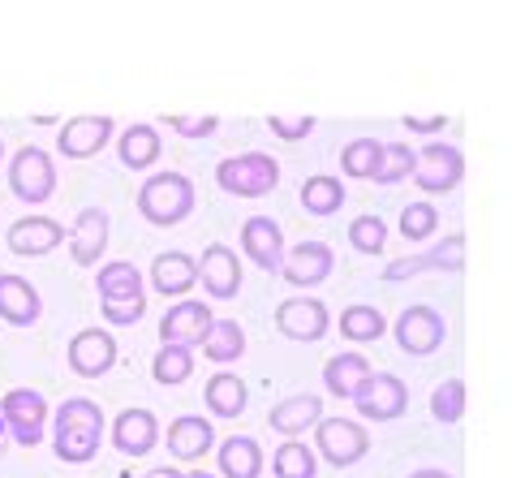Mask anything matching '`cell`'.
I'll return each instance as SVG.
<instances>
[{"label": "cell", "instance_id": "obj_1", "mask_svg": "<svg viewBox=\"0 0 512 478\" xmlns=\"http://www.w3.org/2000/svg\"><path fill=\"white\" fill-rule=\"evenodd\" d=\"M104 431H108L104 410L87 397H69L56 405V414H52V448L69 466L91 461L99 453V444H104Z\"/></svg>", "mask_w": 512, "mask_h": 478}, {"label": "cell", "instance_id": "obj_2", "mask_svg": "<svg viewBox=\"0 0 512 478\" xmlns=\"http://www.w3.org/2000/svg\"><path fill=\"white\" fill-rule=\"evenodd\" d=\"M194 212V181L186 173H155L138 190V216L155 229H173Z\"/></svg>", "mask_w": 512, "mask_h": 478}, {"label": "cell", "instance_id": "obj_3", "mask_svg": "<svg viewBox=\"0 0 512 478\" xmlns=\"http://www.w3.org/2000/svg\"><path fill=\"white\" fill-rule=\"evenodd\" d=\"M216 186L233 199H263L280 186V160L267 151H246L216 164Z\"/></svg>", "mask_w": 512, "mask_h": 478}, {"label": "cell", "instance_id": "obj_4", "mask_svg": "<svg viewBox=\"0 0 512 478\" xmlns=\"http://www.w3.org/2000/svg\"><path fill=\"white\" fill-rule=\"evenodd\" d=\"M9 190H13V199H22L31 207L48 203L56 194V164L48 160V151L22 147L18 156L9 160Z\"/></svg>", "mask_w": 512, "mask_h": 478}, {"label": "cell", "instance_id": "obj_5", "mask_svg": "<svg viewBox=\"0 0 512 478\" xmlns=\"http://www.w3.org/2000/svg\"><path fill=\"white\" fill-rule=\"evenodd\" d=\"M0 418L22 448H35L48 435V401L35 388H9L0 401Z\"/></svg>", "mask_w": 512, "mask_h": 478}, {"label": "cell", "instance_id": "obj_6", "mask_svg": "<svg viewBox=\"0 0 512 478\" xmlns=\"http://www.w3.org/2000/svg\"><path fill=\"white\" fill-rule=\"evenodd\" d=\"M315 448L327 466L345 470L353 461L366 457V448H371V435L362 431V423H353V418H323L315 427Z\"/></svg>", "mask_w": 512, "mask_h": 478}, {"label": "cell", "instance_id": "obj_7", "mask_svg": "<svg viewBox=\"0 0 512 478\" xmlns=\"http://www.w3.org/2000/svg\"><path fill=\"white\" fill-rule=\"evenodd\" d=\"M405 405H409V388H405V379H396L392 371H375L358 388V397H353V410H358L366 423H392V418L405 414Z\"/></svg>", "mask_w": 512, "mask_h": 478}, {"label": "cell", "instance_id": "obj_8", "mask_svg": "<svg viewBox=\"0 0 512 478\" xmlns=\"http://www.w3.org/2000/svg\"><path fill=\"white\" fill-rule=\"evenodd\" d=\"M465 267V233H448L444 242H435L426 255H405V259H392L383 267V280L396 285V280H414L422 272H461Z\"/></svg>", "mask_w": 512, "mask_h": 478}, {"label": "cell", "instance_id": "obj_9", "mask_svg": "<svg viewBox=\"0 0 512 478\" xmlns=\"http://www.w3.org/2000/svg\"><path fill=\"white\" fill-rule=\"evenodd\" d=\"M211 328H216V315H211L207 302L186 298L177 306H168L164 319H160V345H181V349H194V345H207Z\"/></svg>", "mask_w": 512, "mask_h": 478}, {"label": "cell", "instance_id": "obj_10", "mask_svg": "<svg viewBox=\"0 0 512 478\" xmlns=\"http://www.w3.org/2000/svg\"><path fill=\"white\" fill-rule=\"evenodd\" d=\"M465 177V156L452 143H431L418 151V168L414 181L422 194H452Z\"/></svg>", "mask_w": 512, "mask_h": 478}, {"label": "cell", "instance_id": "obj_11", "mask_svg": "<svg viewBox=\"0 0 512 478\" xmlns=\"http://www.w3.org/2000/svg\"><path fill=\"white\" fill-rule=\"evenodd\" d=\"M392 332H396V345H401L409 358H426V354H435V349L444 345L448 323H444V315H439L435 306H409V311H401V319H396Z\"/></svg>", "mask_w": 512, "mask_h": 478}, {"label": "cell", "instance_id": "obj_12", "mask_svg": "<svg viewBox=\"0 0 512 478\" xmlns=\"http://www.w3.org/2000/svg\"><path fill=\"white\" fill-rule=\"evenodd\" d=\"M241 250H246L250 263H259L263 272H284V255H289V246H284V229L272 220V216H250L241 224Z\"/></svg>", "mask_w": 512, "mask_h": 478}, {"label": "cell", "instance_id": "obj_13", "mask_svg": "<svg viewBox=\"0 0 512 478\" xmlns=\"http://www.w3.org/2000/svg\"><path fill=\"white\" fill-rule=\"evenodd\" d=\"M117 367V341L112 332H99V328H87L69 341V371L82 375V379H99Z\"/></svg>", "mask_w": 512, "mask_h": 478}, {"label": "cell", "instance_id": "obj_14", "mask_svg": "<svg viewBox=\"0 0 512 478\" xmlns=\"http://www.w3.org/2000/svg\"><path fill=\"white\" fill-rule=\"evenodd\" d=\"M332 263H336V255L327 242H297V246H289V255H284L280 276L289 280L293 289H315L332 276Z\"/></svg>", "mask_w": 512, "mask_h": 478}, {"label": "cell", "instance_id": "obj_15", "mask_svg": "<svg viewBox=\"0 0 512 478\" xmlns=\"http://www.w3.org/2000/svg\"><path fill=\"white\" fill-rule=\"evenodd\" d=\"M276 328L289 341H323L327 328H332V315H327V306L319 298H289L276 311Z\"/></svg>", "mask_w": 512, "mask_h": 478}, {"label": "cell", "instance_id": "obj_16", "mask_svg": "<svg viewBox=\"0 0 512 478\" xmlns=\"http://www.w3.org/2000/svg\"><path fill=\"white\" fill-rule=\"evenodd\" d=\"M112 117H74L61 125V134H56V147H61L65 160H91L99 151L108 147L112 138Z\"/></svg>", "mask_w": 512, "mask_h": 478}, {"label": "cell", "instance_id": "obj_17", "mask_svg": "<svg viewBox=\"0 0 512 478\" xmlns=\"http://www.w3.org/2000/svg\"><path fill=\"white\" fill-rule=\"evenodd\" d=\"M44 315V298L26 276L18 272H0V319L13 328H31Z\"/></svg>", "mask_w": 512, "mask_h": 478}, {"label": "cell", "instance_id": "obj_18", "mask_svg": "<svg viewBox=\"0 0 512 478\" xmlns=\"http://www.w3.org/2000/svg\"><path fill=\"white\" fill-rule=\"evenodd\" d=\"M108 250V212L104 207H82L74 229H69V255L78 267H95Z\"/></svg>", "mask_w": 512, "mask_h": 478}, {"label": "cell", "instance_id": "obj_19", "mask_svg": "<svg viewBox=\"0 0 512 478\" xmlns=\"http://www.w3.org/2000/svg\"><path fill=\"white\" fill-rule=\"evenodd\" d=\"M160 444V423L151 410H121L112 423V448L125 457H147Z\"/></svg>", "mask_w": 512, "mask_h": 478}, {"label": "cell", "instance_id": "obj_20", "mask_svg": "<svg viewBox=\"0 0 512 478\" xmlns=\"http://www.w3.org/2000/svg\"><path fill=\"white\" fill-rule=\"evenodd\" d=\"M151 285L160 298L186 302V293L198 285V263L186 255V250H164V255H155V263H151Z\"/></svg>", "mask_w": 512, "mask_h": 478}, {"label": "cell", "instance_id": "obj_21", "mask_svg": "<svg viewBox=\"0 0 512 478\" xmlns=\"http://www.w3.org/2000/svg\"><path fill=\"white\" fill-rule=\"evenodd\" d=\"M198 280H203V289L211 293L216 302H229L237 298V289H241V263L229 246H207L203 250V267H198Z\"/></svg>", "mask_w": 512, "mask_h": 478}, {"label": "cell", "instance_id": "obj_22", "mask_svg": "<svg viewBox=\"0 0 512 478\" xmlns=\"http://www.w3.org/2000/svg\"><path fill=\"white\" fill-rule=\"evenodd\" d=\"M95 293H99V306H130V302H147L142 293V272L134 263H104L95 276Z\"/></svg>", "mask_w": 512, "mask_h": 478}, {"label": "cell", "instance_id": "obj_23", "mask_svg": "<svg viewBox=\"0 0 512 478\" xmlns=\"http://www.w3.org/2000/svg\"><path fill=\"white\" fill-rule=\"evenodd\" d=\"M168 453H173L177 461H198V457H207L211 453V444H216V431H211L207 418H198V414H181L168 423Z\"/></svg>", "mask_w": 512, "mask_h": 478}, {"label": "cell", "instance_id": "obj_24", "mask_svg": "<svg viewBox=\"0 0 512 478\" xmlns=\"http://www.w3.org/2000/svg\"><path fill=\"white\" fill-rule=\"evenodd\" d=\"M267 423H272L276 435H306L310 427L323 423V401L310 397V392H297V397H284L272 414H267Z\"/></svg>", "mask_w": 512, "mask_h": 478}, {"label": "cell", "instance_id": "obj_25", "mask_svg": "<svg viewBox=\"0 0 512 478\" xmlns=\"http://www.w3.org/2000/svg\"><path fill=\"white\" fill-rule=\"evenodd\" d=\"M65 242V229L48 216H26L9 229V250L13 255H52Z\"/></svg>", "mask_w": 512, "mask_h": 478}, {"label": "cell", "instance_id": "obj_26", "mask_svg": "<svg viewBox=\"0 0 512 478\" xmlns=\"http://www.w3.org/2000/svg\"><path fill=\"white\" fill-rule=\"evenodd\" d=\"M371 362H366L362 354H336L323 362V388L332 392L336 401H353L358 397V388L371 379Z\"/></svg>", "mask_w": 512, "mask_h": 478}, {"label": "cell", "instance_id": "obj_27", "mask_svg": "<svg viewBox=\"0 0 512 478\" xmlns=\"http://www.w3.org/2000/svg\"><path fill=\"white\" fill-rule=\"evenodd\" d=\"M220 474L224 478H259L263 474V448L250 435H229L220 444Z\"/></svg>", "mask_w": 512, "mask_h": 478}, {"label": "cell", "instance_id": "obj_28", "mask_svg": "<svg viewBox=\"0 0 512 478\" xmlns=\"http://www.w3.org/2000/svg\"><path fill=\"white\" fill-rule=\"evenodd\" d=\"M203 401H207V410L216 414V418H241V414H246L250 392H246V384H241L233 371H220V375L207 379Z\"/></svg>", "mask_w": 512, "mask_h": 478}, {"label": "cell", "instance_id": "obj_29", "mask_svg": "<svg viewBox=\"0 0 512 478\" xmlns=\"http://www.w3.org/2000/svg\"><path fill=\"white\" fill-rule=\"evenodd\" d=\"M297 199H302V207L310 216H336L340 207H345V186H340V177L332 173H315L302 181V190H297Z\"/></svg>", "mask_w": 512, "mask_h": 478}, {"label": "cell", "instance_id": "obj_30", "mask_svg": "<svg viewBox=\"0 0 512 478\" xmlns=\"http://www.w3.org/2000/svg\"><path fill=\"white\" fill-rule=\"evenodd\" d=\"M117 156L125 168H134V173L151 168L160 160V134H155V125H130V130L117 138Z\"/></svg>", "mask_w": 512, "mask_h": 478}, {"label": "cell", "instance_id": "obj_31", "mask_svg": "<svg viewBox=\"0 0 512 478\" xmlns=\"http://www.w3.org/2000/svg\"><path fill=\"white\" fill-rule=\"evenodd\" d=\"M379 160H383L379 138H353V143H345V151H340V173L358 177V181H375Z\"/></svg>", "mask_w": 512, "mask_h": 478}, {"label": "cell", "instance_id": "obj_32", "mask_svg": "<svg viewBox=\"0 0 512 478\" xmlns=\"http://www.w3.org/2000/svg\"><path fill=\"white\" fill-rule=\"evenodd\" d=\"M383 332H388V319H383L375 306L358 302V306H349V311H340V336L353 341V345H371Z\"/></svg>", "mask_w": 512, "mask_h": 478}, {"label": "cell", "instance_id": "obj_33", "mask_svg": "<svg viewBox=\"0 0 512 478\" xmlns=\"http://www.w3.org/2000/svg\"><path fill=\"white\" fill-rule=\"evenodd\" d=\"M203 354L211 362H220V367H229V362H237L241 354H246V332H241L237 319H216V328H211Z\"/></svg>", "mask_w": 512, "mask_h": 478}, {"label": "cell", "instance_id": "obj_34", "mask_svg": "<svg viewBox=\"0 0 512 478\" xmlns=\"http://www.w3.org/2000/svg\"><path fill=\"white\" fill-rule=\"evenodd\" d=\"M272 474L276 478H315L319 474L315 448H306L302 440H284L272 457Z\"/></svg>", "mask_w": 512, "mask_h": 478}, {"label": "cell", "instance_id": "obj_35", "mask_svg": "<svg viewBox=\"0 0 512 478\" xmlns=\"http://www.w3.org/2000/svg\"><path fill=\"white\" fill-rule=\"evenodd\" d=\"M151 375H155V384H164V388L186 384V379L194 375V349L160 345V354H155V362H151Z\"/></svg>", "mask_w": 512, "mask_h": 478}, {"label": "cell", "instance_id": "obj_36", "mask_svg": "<svg viewBox=\"0 0 512 478\" xmlns=\"http://www.w3.org/2000/svg\"><path fill=\"white\" fill-rule=\"evenodd\" d=\"M414 168H418V151H409L405 143H383V160H379L375 181L379 186H396V181L414 177Z\"/></svg>", "mask_w": 512, "mask_h": 478}, {"label": "cell", "instance_id": "obj_37", "mask_svg": "<svg viewBox=\"0 0 512 478\" xmlns=\"http://www.w3.org/2000/svg\"><path fill=\"white\" fill-rule=\"evenodd\" d=\"M431 418L435 423H444V427H452V423H461L465 418V384L461 379H444V384L431 392Z\"/></svg>", "mask_w": 512, "mask_h": 478}, {"label": "cell", "instance_id": "obj_38", "mask_svg": "<svg viewBox=\"0 0 512 478\" xmlns=\"http://www.w3.org/2000/svg\"><path fill=\"white\" fill-rule=\"evenodd\" d=\"M435 229H439L435 203H409L401 212V237L405 242H426V237H435Z\"/></svg>", "mask_w": 512, "mask_h": 478}, {"label": "cell", "instance_id": "obj_39", "mask_svg": "<svg viewBox=\"0 0 512 478\" xmlns=\"http://www.w3.org/2000/svg\"><path fill=\"white\" fill-rule=\"evenodd\" d=\"M383 242H388V224L379 216H358L349 224V246L358 250V255H379Z\"/></svg>", "mask_w": 512, "mask_h": 478}, {"label": "cell", "instance_id": "obj_40", "mask_svg": "<svg viewBox=\"0 0 512 478\" xmlns=\"http://www.w3.org/2000/svg\"><path fill=\"white\" fill-rule=\"evenodd\" d=\"M267 130L284 143H302V138L315 134V117H267Z\"/></svg>", "mask_w": 512, "mask_h": 478}, {"label": "cell", "instance_id": "obj_41", "mask_svg": "<svg viewBox=\"0 0 512 478\" xmlns=\"http://www.w3.org/2000/svg\"><path fill=\"white\" fill-rule=\"evenodd\" d=\"M164 125L181 138H211L220 130V117H164Z\"/></svg>", "mask_w": 512, "mask_h": 478}, {"label": "cell", "instance_id": "obj_42", "mask_svg": "<svg viewBox=\"0 0 512 478\" xmlns=\"http://www.w3.org/2000/svg\"><path fill=\"white\" fill-rule=\"evenodd\" d=\"M147 315V302H130V306H104V319L112 328H134V323Z\"/></svg>", "mask_w": 512, "mask_h": 478}, {"label": "cell", "instance_id": "obj_43", "mask_svg": "<svg viewBox=\"0 0 512 478\" xmlns=\"http://www.w3.org/2000/svg\"><path fill=\"white\" fill-rule=\"evenodd\" d=\"M444 117H405V130L409 134H439V130H444Z\"/></svg>", "mask_w": 512, "mask_h": 478}, {"label": "cell", "instance_id": "obj_44", "mask_svg": "<svg viewBox=\"0 0 512 478\" xmlns=\"http://www.w3.org/2000/svg\"><path fill=\"white\" fill-rule=\"evenodd\" d=\"M142 478H186V470H173V466H160V470H147Z\"/></svg>", "mask_w": 512, "mask_h": 478}, {"label": "cell", "instance_id": "obj_45", "mask_svg": "<svg viewBox=\"0 0 512 478\" xmlns=\"http://www.w3.org/2000/svg\"><path fill=\"white\" fill-rule=\"evenodd\" d=\"M409 478H452V474H448V470H414Z\"/></svg>", "mask_w": 512, "mask_h": 478}, {"label": "cell", "instance_id": "obj_46", "mask_svg": "<svg viewBox=\"0 0 512 478\" xmlns=\"http://www.w3.org/2000/svg\"><path fill=\"white\" fill-rule=\"evenodd\" d=\"M186 478H216V474H207V470H190Z\"/></svg>", "mask_w": 512, "mask_h": 478}, {"label": "cell", "instance_id": "obj_47", "mask_svg": "<svg viewBox=\"0 0 512 478\" xmlns=\"http://www.w3.org/2000/svg\"><path fill=\"white\" fill-rule=\"evenodd\" d=\"M0 431H5V418H0Z\"/></svg>", "mask_w": 512, "mask_h": 478}, {"label": "cell", "instance_id": "obj_48", "mask_svg": "<svg viewBox=\"0 0 512 478\" xmlns=\"http://www.w3.org/2000/svg\"><path fill=\"white\" fill-rule=\"evenodd\" d=\"M0 156H5V143H0Z\"/></svg>", "mask_w": 512, "mask_h": 478}]
</instances>
